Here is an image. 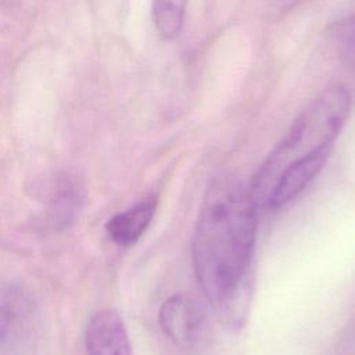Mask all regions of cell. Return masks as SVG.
<instances>
[{
	"mask_svg": "<svg viewBox=\"0 0 355 355\" xmlns=\"http://www.w3.org/2000/svg\"><path fill=\"white\" fill-rule=\"evenodd\" d=\"M257 208L241 180L220 176L208 186L194 225L196 277L223 326L233 330L244 324L251 298Z\"/></svg>",
	"mask_w": 355,
	"mask_h": 355,
	"instance_id": "obj_1",
	"label": "cell"
},
{
	"mask_svg": "<svg viewBox=\"0 0 355 355\" xmlns=\"http://www.w3.org/2000/svg\"><path fill=\"white\" fill-rule=\"evenodd\" d=\"M349 111L351 94L343 85H333L316 96L257 172L250 189L257 204L266 202L277 175L288 164L316 151L331 150Z\"/></svg>",
	"mask_w": 355,
	"mask_h": 355,
	"instance_id": "obj_2",
	"label": "cell"
},
{
	"mask_svg": "<svg viewBox=\"0 0 355 355\" xmlns=\"http://www.w3.org/2000/svg\"><path fill=\"white\" fill-rule=\"evenodd\" d=\"M40 312L32 294L17 283H0V355H32Z\"/></svg>",
	"mask_w": 355,
	"mask_h": 355,
	"instance_id": "obj_3",
	"label": "cell"
},
{
	"mask_svg": "<svg viewBox=\"0 0 355 355\" xmlns=\"http://www.w3.org/2000/svg\"><path fill=\"white\" fill-rule=\"evenodd\" d=\"M158 320L165 336L179 347L194 344L202 330V312L184 293H176L162 302Z\"/></svg>",
	"mask_w": 355,
	"mask_h": 355,
	"instance_id": "obj_4",
	"label": "cell"
},
{
	"mask_svg": "<svg viewBox=\"0 0 355 355\" xmlns=\"http://www.w3.org/2000/svg\"><path fill=\"white\" fill-rule=\"evenodd\" d=\"M329 154L330 150L316 151L283 168L269 191L266 205L276 209L293 201L318 176Z\"/></svg>",
	"mask_w": 355,
	"mask_h": 355,
	"instance_id": "obj_5",
	"label": "cell"
},
{
	"mask_svg": "<svg viewBox=\"0 0 355 355\" xmlns=\"http://www.w3.org/2000/svg\"><path fill=\"white\" fill-rule=\"evenodd\" d=\"M87 355H132L129 336L122 318L115 311L94 313L85 331Z\"/></svg>",
	"mask_w": 355,
	"mask_h": 355,
	"instance_id": "obj_6",
	"label": "cell"
},
{
	"mask_svg": "<svg viewBox=\"0 0 355 355\" xmlns=\"http://www.w3.org/2000/svg\"><path fill=\"white\" fill-rule=\"evenodd\" d=\"M157 201L147 198L129 209L114 215L105 225L108 237L118 245L129 247L135 244L146 232L154 218Z\"/></svg>",
	"mask_w": 355,
	"mask_h": 355,
	"instance_id": "obj_7",
	"label": "cell"
},
{
	"mask_svg": "<svg viewBox=\"0 0 355 355\" xmlns=\"http://www.w3.org/2000/svg\"><path fill=\"white\" fill-rule=\"evenodd\" d=\"M83 205V193L79 186L64 182L51 194L47 205V220L55 230L69 227Z\"/></svg>",
	"mask_w": 355,
	"mask_h": 355,
	"instance_id": "obj_8",
	"label": "cell"
},
{
	"mask_svg": "<svg viewBox=\"0 0 355 355\" xmlns=\"http://www.w3.org/2000/svg\"><path fill=\"white\" fill-rule=\"evenodd\" d=\"M189 0H151V17L158 35L165 40L179 36Z\"/></svg>",
	"mask_w": 355,
	"mask_h": 355,
	"instance_id": "obj_9",
	"label": "cell"
},
{
	"mask_svg": "<svg viewBox=\"0 0 355 355\" xmlns=\"http://www.w3.org/2000/svg\"><path fill=\"white\" fill-rule=\"evenodd\" d=\"M331 39L340 57L349 65H355V15L347 17L331 28Z\"/></svg>",
	"mask_w": 355,
	"mask_h": 355,
	"instance_id": "obj_10",
	"label": "cell"
}]
</instances>
